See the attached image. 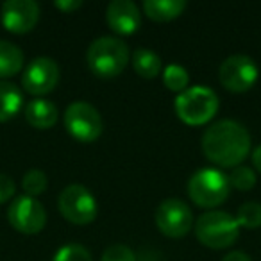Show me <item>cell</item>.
I'll return each instance as SVG.
<instances>
[{
    "instance_id": "cb8c5ba5",
    "label": "cell",
    "mask_w": 261,
    "mask_h": 261,
    "mask_svg": "<svg viewBox=\"0 0 261 261\" xmlns=\"http://www.w3.org/2000/svg\"><path fill=\"white\" fill-rule=\"evenodd\" d=\"M100 261H136V256L123 243H113L102 252Z\"/></svg>"
},
{
    "instance_id": "3957f363",
    "label": "cell",
    "mask_w": 261,
    "mask_h": 261,
    "mask_svg": "<svg viewBox=\"0 0 261 261\" xmlns=\"http://www.w3.org/2000/svg\"><path fill=\"white\" fill-rule=\"evenodd\" d=\"M188 197L200 207H217L225 202L231 192V185L224 172L217 168H200L188 181Z\"/></svg>"
},
{
    "instance_id": "5bb4252c",
    "label": "cell",
    "mask_w": 261,
    "mask_h": 261,
    "mask_svg": "<svg viewBox=\"0 0 261 261\" xmlns=\"http://www.w3.org/2000/svg\"><path fill=\"white\" fill-rule=\"evenodd\" d=\"M59 111L54 102L47 98H33L25 106V120L34 129H50L58 123Z\"/></svg>"
},
{
    "instance_id": "30bf717a",
    "label": "cell",
    "mask_w": 261,
    "mask_h": 261,
    "mask_svg": "<svg viewBox=\"0 0 261 261\" xmlns=\"http://www.w3.org/2000/svg\"><path fill=\"white\" fill-rule=\"evenodd\" d=\"M193 215L181 199H167L156 210V225L168 238H182L190 232Z\"/></svg>"
},
{
    "instance_id": "83f0119b",
    "label": "cell",
    "mask_w": 261,
    "mask_h": 261,
    "mask_svg": "<svg viewBox=\"0 0 261 261\" xmlns=\"http://www.w3.org/2000/svg\"><path fill=\"white\" fill-rule=\"evenodd\" d=\"M252 165H254V168L261 174V145H257L256 149L252 150Z\"/></svg>"
},
{
    "instance_id": "e0dca14e",
    "label": "cell",
    "mask_w": 261,
    "mask_h": 261,
    "mask_svg": "<svg viewBox=\"0 0 261 261\" xmlns=\"http://www.w3.org/2000/svg\"><path fill=\"white\" fill-rule=\"evenodd\" d=\"M22 91L16 84L0 81V122L11 120L22 108Z\"/></svg>"
},
{
    "instance_id": "2e32d148",
    "label": "cell",
    "mask_w": 261,
    "mask_h": 261,
    "mask_svg": "<svg viewBox=\"0 0 261 261\" xmlns=\"http://www.w3.org/2000/svg\"><path fill=\"white\" fill-rule=\"evenodd\" d=\"M23 68V52L8 40H0V79L13 77Z\"/></svg>"
},
{
    "instance_id": "ac0fdd59",
    "label": "cell",
    "mask_w": 261,
    "mask_h": 261,
    "mask_svg": "<svg viewBox=\"0 0 261 261\" xmlns=\"http://www.w3.org/2000/svg\"><path fill=\"white\" fill-rule=\"evenodd\" d=\"M130 61H133L135 72L140 77H145V79H152V77L160 75L161 72V58L154 50H149V48L135 50Z\"/></svg>"
},
{
    "instance_id": "8992f818",
    "label": "cell",
    "mask_w": 261,
    "mask_h": 261,
    "mask_svg": "<svg viewBox=\"0 0 261 261\" xmlns=\"http://www.w3.org/2000/svg\"><path fill=\"white\" fill-rule=\"evenodd\" d=\"M59 213L75 225H86L97 217V200L86 186L73 182L63 188L58 199Z\"/></svg>"
},
{
    "instance_id": "ba28073f",
    "label": "cell",
    "mask_w": 261,
    "mask_h": 261,
    "mask_svg": "<svg viewBox=\"0 0 261 261\" xmlns=\"http://www.w3.org/2000/svg\"><path fill=\"white\" fill-rule=\"evenodd\" d=\"M8 220L18 232L38 234L47 224V211L40 200L29 195H20L9 204Z\"/></svg>"
},
{
    "instance_id": "44dd1931",
    "label": "cell",
    "mask_w": 261,
    "mask_h": 261,
    "mask_svg": "<svg viewBox=\"0 0 261 261\" xmlns=\"http://www.w3.org/2000/svg\"><path fill=\"white\" fill-rule=\"evenodd\" d=\"M47 185H48L47 175H45V172H41L40 168H31V170H27L22 179V188L29 197L41 195V193L47 190Z\"/></svg>"
},
{
    "instance_id": "d4e9b609",
    "label": "cell",
    "mask_w": 261,
    "mask_h": 261,
    "mask_svg": "<svg viewBox=\"0 0 261 261\" xmlns=\"http://www.w3.org/2000/svg\"><path fill=\"white\" fill-rule=\"evenodd\" d=\"M15 190H16L15 181H13L9 175L0 172V204H4V202H8L9 199H13Z\"/></svg>"
},
{
    "instance_id": "9c48e42d",
    "label": "cell",
    "mask_w": 261,
    "mask_h": 261,
    "mask_svg": "<svg viewBox=\"0 0 261 261\" xmlns=\"http://www.w3.org/2000/svg\"><path fill=\"white\" fill-rule=\"evenodd\" d=\"M218 79L225 90L242 93L250 90L257 81V66L249 56L232 54L220 65Z\"/></svg>"
},
{
    "instance_id": "5b68a950",
    "label": "cell",
    "mask_w": 261,
    "mask_h": 261,
    "mask_svg": "<svg viewBox=\"0 0 261 261\" xmlns=\"http://www.w3.org/2000/svg\"><path fill=\"white\" fill-rule=\"evenodd\" d=\"M218 111V97L207 86H192L177 95L175 113L188 125H202Z\"/></svg>"
},
{
    "instance_id": "d6986e66",
    "label": "cell",
    "mask_w": 261,
    "mask_h": 261,
    "mask_svg": "<svg viewBox=\"0 0 261 261\" xmlns=\"http://www.w3.org/2000/svg\"><path fill=\"white\" fill-rule=\"evenodd\" d=\"M163 83L170 91L182 93L185 90H188L190 75H188V72H186L185 66L168 65L167 68H165V72H163Z\"/></svg>"
},
{
    "instance_id": "4316f807",
    "label": "cell",
    "mask_w": 261,
    "mask_h": 261,
    "mask_svg": "<svg viewBox=\"0 0 261 261\" xmlns=\"http://www.w3.org/2000/svg\"><path fill=\"white\" fill-rule=\"evenodd\" d=\"M222 261H252V259H250L249 254L242 252V250H232V252H229L227 256H224Z\"/></svg>"
},
{
    "instance_id": "4fadbf2b",
    "label": "cell",
    "mask_w": 261,
    "mask_h": 261,
    "mask_svg": "<svg viewBox=\"0 0 261 261\" xmlns=\"http://www.w3.org/2000/svg\"><path fill=\"white\" fill-rule=\"evenodd\" d=\"M106 20L116 34H135L142 25V11L133 0H113L106 9Z\"/></svg>"
},
{
    "instance_id": "484cf974",
    "label": "cell",
    "mask_w": 261,
    "mask_h": 261,
    "mask_svg": "<svg viewBox=\"0 0 261 261\" xmlns=\"http://www.w3.org/2000/svg\"><path fill=\"white\" fill-rule=\"evenodd\" d=\"M54 6L59 9V11L70 13V11H75V9H79L81 6H83V2H81V0H56Z\"/></svg>"
},
{
    "instance_id": "6da1fadb",
    "label": "cell",
    "mask_w": 261,
    "mask_h": 261,
    "mask_svg": "<svg viewBox=\"0 0 261 261\" xmlns=\"http://www.w3.org/2000/svg\"><path fill=\"white\" fill-rule=\"evenodd\" d=\"M202 152L211 163L224 168H234L250 150V135L243 123L236 120H218L204 130L200 140Z\"/></svg>"
},
{
    "instance_id": "7402d4cb",
    "label": "cell",
    "mask_w": 261,
    "mask_h": 261,
    "mask_svg": "<svg viewBox=\"0 0 261 261\" xmlns=\"http://www.w3.org/2000/svg\"><path fill=\"white\" fill-rule=\"evenodd\" d=\"M227 179H229V185L232 188L240 190V192H249L256 185V174H254V170L250 167H242V165L232 168L231 174L227 175Z\"/></svg>"
},
{
    "instance_id": "8fae6325",
    "label": "cell",
    "mask_w": 261,
    "mask_h": 261,
    "mask_svg": "<svg viewBox=\"0 0 261 261\" xmlns=\"http://www.w3.org/2000/svg\"><path fill=\"white\" fill-rule=\"evenodd\" d=\"M59 83V65L52 58L40 56L25 66L22 75V86L31 95H47Z\"/></svg>"
},
{
    "instance_id": "9a60e30c",
    "label": "cell",
    "mask_w": 261,
    "mask_h": 261,
    "mask_svg": "<svg viewBox=\"0 0 261 261\" xmlns=\"http://www.w3.org/2000/svg\"><path fill=\"white\" fill-rule=\"evenodd\" d=\"M185 0H145L143 2V11L150 20L156 22H170L177 18L186 9Z\"/></svg>"
},
{
    "instance_id": "7a4b0ae2",
    "label": "cell",
    "mask_w": 261,
    "mask_h": 261,
    "mask_svg": "<svg viewBox=\"0 0 261 261\" xmlns=\"http://www.w3.org/2000/svg\"><path fill=\"white\" fill-rule=\"evenodd\" d=\"M129 48L122 40L100 36L88 47L86 61L91 72L98 77H115L125 70L129 63Z\"/></svg>"
},
{
    "instance_id": "603a6c76",
    "label": "cell",
    "mask_w": 261,
    "mask_h": 261,
    "mask_svg": "<svg viewBox=\"0 0 261 261\" xmlns=\"http://www.w3.org/2000/svg\"><path fill=\"white\" fill-rule=\"evenodd\" d=\"M52 261H91V254L79 243H68L56 252Z\"/></svg>"
},
{
    "instance_id": "7c38bea8",
    "label": "cell",
    "mask_w": 261,
    "mask_h": 261,
    "mask_svg": "<svg viewBox=\"0 0 261 261\" xmlns=\"http://www.w3.org/2000/svg\"><path fill=\"white\" fill-rule=\"evenodd\" d=\"M40 18V6L34 0H6L0 9L2 25L15 34H25L34 29Z\"/></svg>"
},
{
    "instance_id": "52a82bcc",
    "label": "cell",
    "mask_w": 261,
    "mask_h": 261,
    "mask_svg": "<svg viewBox=\"0 0 261 261\" xmlns=\"http://www.w3.org/2000/svg\"><path fill=\"white\" fill-rule=\"evenodd\" d=\"M63 118H65V127L68 135L83 143L95 142L104 129V122L97 108L83 100L72 102L66 108Z\"/></svg>"
},
{
    "instance_id": "277c9868",
    "label": "cell",
    "mask_w": 261,
    "mask_h": 261,
    "mask_svg": "<svg viewBox=\"0 0 261 261\" xmlns=\"http://www.w3.org/2000/svg\"><path fill=\"white\" fill-rule=\"evenodd\" d=\"M240 234L236 217L225 211H207L195 222V236L202 245L210 249H225L232 245Z\"/></svg>"
},
{
    "instance_id": "ffe728a7",
    "label": "cell",
    "mask_w": 261,
    "mask_h": 261,
    "mask_svg": "<svg viewBox=\"0 0 261 261\" xmlns=\"http://www.w3.org/2000/svg\"><path fill=\"white\" fill-rule=\"evenodd\" d=\"M236 222H238L240 227L257 229L261 225V204L254 202V200L243 202L242 206L238 207Z\"/></svg>"
}]
</instances>
